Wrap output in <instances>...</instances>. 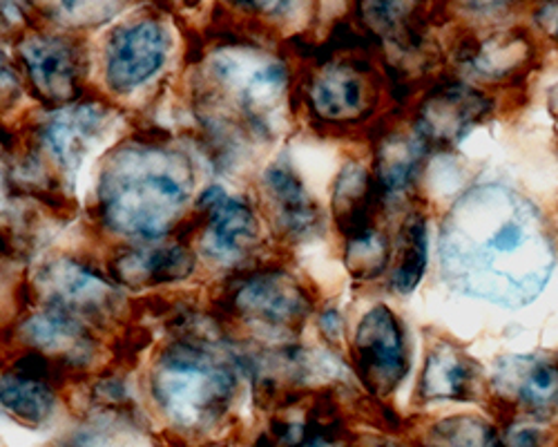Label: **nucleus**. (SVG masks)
Masks as SVG:
<instances>
[{"mask_svg": "<svg viewBox=\"0 0 558 447\" xmlns=\"http://www.w3.org/2000/svg\"><path fill=\"white\" fill-rule=\"evenodd\" d=\"M14 50L25 87L45 108L57 110L85 99L87 50L76 34L27 25L16 34Z\"/></svg>", "mask_w": 558, "mask_h": 447, "instance_id": "8", "label": "nucleus"}, {"mask_svg": "<svg viewBox=\"0 0 558 447\" xmlns=\"http://www.w3.org/2000/svg\"><path fill=\"white\" fill-rule=\"evenodd\" d=\"M146 383L157 414L185 436L217 430L240 396L235 365L195 336L163 345L150 361Z\"/></svg>", "mask_w": 558, "mask_h": 447, "instance_id": "3", "label": "nucleus"}, {"mask_svg": "<svg viewBox=\"0 0 558 447\" xmlns=\"http://www.w3.org/2000/svg\"><path fill=\"white\" fill-rule=\"evenodd\" d=\"M500 440L502 447H547V434L530 419H509Z\"/></svg>", "mask_w": 558, "mask_h": 447, "instance_id": "26", "label": "nucleus"}, {"mask_svg": "<svg viewBox=\"0 0 558 447\" xmlns=\"http://www.w3.org/2000/svg\"><path fill=\"white\" fill-rule=\"evenodd\" d=\"M380 72L353 55L317 61L302 81L306 112L329 128H353L371 121L380 104Z\"/></svg>", "mask_w": 558, "mask_h": 447, "instance_id": "7", "label": "nucleus"}, {"mask_svg": "<svg viewBox=\"0 0 558 447\" xmlns=\"http://www.w3.org/2000/svg\"><path fill=\"white\" fill-rule=\"evenodd\" d=\"M427 153V146L413 128H391L380 134L371 172H374L383 204L389 200H402L415 189Z\"/></svg>", "mask_w": 558, "mask_h": 447, "instance_id": "19", "label": "nucleus"}, {"mask_svg": "<svg viewBox=\"0 0 558 447\" xmlns=\"http://www.w3.org/2000/svg\"><path fill=\"white\" fill-rule=\"evenodd\" d=\"M199 257L183 238L153 242H128L108 262V276L119 287L153 289L189 280L197 271Z\"/></svg>", "mask_w": 558, "mask_h": 447, "instance_id": "15", "label": "nucleus"}, {"mask_svg": "<svg viewBox=\"0 0 558 447\" xmlns=\"http://www.w3.org/2000/svg\"><path fill=\"white\" fill-rule=\"evenodd\" d=\"M12 179H14V170H10V164L3 155V146H0V210L10 206V197H12Z\"/></svg>", "mask_w": 558, "mask_h": 447, "instance_id": "29", "label": "nucleus"}, {"mask_svg": "<svg viewBox=\"0 0 558 447\" xmlns=\"http://www.w3.org/2000/svg\"><path fill=\"white\" fill-rule=\"evenodd\" d=\"M191 155L166 140L130 137L99 161L95 215L99 227L128 242L174 238L197 202Z\"/></svg>", "mask_w": 558, "mask_h": 447, "instance_id": "2", "label": "nucleus"}, {"mask_svg": "<svg viewBox=\"0 0 558 447\" xmlns=\"http://www.w3.org/2000/svg\"><path fill=\"white\" fill-rule=\"evenodd\" d=\"M478 389V367L462 347L451 340H436L427 349L425 365L417 376L415 398L423 406L434 402H468Z\"/></svg>", "mask_w": 558, "mask_h": 447, "instance_id": "18", "label": "nucleus"}, {"mask_svg": "<svg viewBox=\"0 0 558 447\" xmlns=\"http://www.w3.org/2000/svg\"><path fill=\"white\" fill-rule=\"evenodd\" d=\"M534 21L551 40L558 43V3L538 5L534 12Z\"/></svg>", "mask_w": 558, "mask_h": 447, "instance_id": "28", "label": "nucleus"}, {"mask_svg": "<svg viewBox=\"0 0 558 447\" xmlns=\"http://www.w3.org/2000/svg\"><path fill=\"white\" fill-rule=\"evenodd\" d=\"M262 210L270 229L287 242H304L319 233L324 213L289 159H275L262 172Z\"/></svg>", "mask_w": 558, "mask_h": 447, "instance_id": "16", "label": "nucleus"}, {"mask_svg": "<svg viewBox=\"0 0 558 447\" xmlns=\"http://www.w3.org/2000/svg\"><path fill=\"white\" fill-rule=\"evenodd\" d=\"M38 304L57 306L89 327L112 323L123 306L119 285L99 268L78 257L59 255L45 259L29 282Z\"/></svg>", "mask_w": 558, "mask_h": 447, "instance_id": "11", "label": "nucleus"}, {"mask_svg": "<svg viewBox=\"0 0 558 447\" xmlns=\"http://www.w3.org/2000/svg\"><path fill=\"white\" fill-rule=\"evenodd\" d=\"M492 112V97L476 85L451 78L436 83L417 101L411 119L413 132L427 150H449Z\"/></svg>", "mask_w": 558, "mask_h": 447, "instance_id": "13", "label": "nucleus"}, {"mask_svg": "<svg viewBox=\"0 0 558 447\" xmlns=\"http://www.w3.org/2000/svg\"><path fill=\"white\" fill-rule=\"evenodd\" d=\"M63 370L48 358L23 351L0 374V410L23 427H43L59 412V383Z\"/></svg>", "mask_w": 558, "mask_h": 447, "instance_id": "14", "label": "nucleus"}, {"mask_svg": "<svg viewBox=\"0 0 558 447\" xmlns=\"http://www.w3.org/2000/svg\"><path fill=\"white\" fill-rule=\"evenodd\" d=\"M421 447H502L500 432L489 421L476 414H456L432 423Z\"/></svg>", "mask_w": 558, "mask_h": 447, "instance_id": "24", "label": "nucleus"}, {"mask_svg": "<svg viewBox=\"0 0 558 447\" xmlns=\"http://www.w3.org/2000/svg\"><path fill=\"white\" fill-rule=\"evenodd\" d=\"M383 447H409V445H402V443H385Z\"/></svg>", "mask_w": 558, "mask_h": 447, "instance_id": "30", "label": "nucleus"}, {"mask_svg": "<svg viewBox=\"0 0 558 447\" xmlns=\"http://www.w3.org/2000/svg\"><path fill=\"white\" fill-rule=\"evenodd\" d=\"M25 81L21 68L10 59V55L0 48V110H10L21 104L25 95Z\"/></svg>", "mask_w": 558, "mask_h": 447, "instance_id": "25", "label": "nucleus"}, {"mask_svg": "<svg viewBox=\"0 0 558 447\" xmlns=\"http://www.w3.org/2000/svg\"><path fill=\"white\" fill-rule=\"evenodd\" d=\"M202 81L219 108L259 134H268L272 114L291 95L289 63L255 43L217 45L202 65Z\"/></svg>", "mask_w": 558, "mask_h": 447, "instance_id": "5", "label": "nucleus"}, {"mask_svg": "<svg viewBox=\"0 0 558 447\" xmlns=\"http://www.w3.org/2000/svg\"><path fill=\"white\" fill-rule=\"evenodd\" d=\"M223 318L266 338L298 336L315 306L308 287L289 268L262 264L242 268L221 285Z\"/></svg>", "mask_w": 558, "mask_h": 447, "instance_id": "6", "label": "nucleus"}, {"mask_svg": "<svg viewBox=\"0 0 558 447\" xmlns=\"http://www.w3.org/2000/svg\"><path fill=\"white\" fill-rule=\"evenodd\" d=\"M342 259L351 278L360 282H374L391 268L393 240L385 229L371 227L344 240Z\"/></svg>", "mask_w": 558, "mask_h": 447, "instance_id": "23", "label": "nucleus"}, {"mask_svg": "<svg viewBox=\"0 0 558 447\" xmlns=\"http://www.w3.org/2000/svg\"><path fill=\"white\" fill-rule=\"evenodd\" d=\"M532 57V40L525 32H492L458 48V65L478 81H505L523 70Z\"/></svg>", "mask_w": 558, "mask_h": 447, "instance_id": "21", "label": "nucleus"}, {"mask_svg": "<svg viewBox=\"0 0 558 447\" xmlns=\"http://www.w3.org/2000/svg\"><path fill=\"white\" fill-rule=\"evenodd\" d=\"M556 266V242L543 210L519 191L478 184L447 210L440 229L445 280L507 309L534 302Z\"/></svg>", "mask_w": 558, "mask_h": 447, "instance_id": "1", "label": "nucleus"}, {"mask_svg": "<svg viewBox=\"0 0 558 447\" xmlns=\"http://www.w3.org/2000/svg\"><path fill=\"white\" fill-rule=\"evenodd\" d=\"M181 231V238L193 244L199 259L235 266L262 240V219L246 197L213 184L197 195L195 208Z\"/></svg>", "mask_w": 558, "mask_h": 447, "instance_id": "9", "label": "nucleus"}, {"mask_svg": "<svg viewBox=\"0 0 558 447\" xmlns=\"http://www.w3.org/2000/svg\"><path fill=\"white\" fill-rule=\"evenodd\" d=\"M114 108L101 99H81L38 119L23 148L21 172L45 193L63 195L76 186L81 170L108 144Z\"/></svg>", "mask_w": 558, "mask_h": 447, "instance_id": "4", "label": "nucleus"}, {"mask_svg": "<svg viewBox=\"0 0 558 447\" xmlns=\"http://www.w3.org/2000/svg\"><path fill=\"white\" fill-rule=\"evenodd\" d=\"M170 52V25L155 12L136 14L114 25L101 50L106 89L117 99L136 95L166 70Z\"/></svg>", "mask_w": 558, "mask_h": 447, "instance_id": "10", "label": "nucleus"}, {"mask_svg": "<svg viewBox=\"0 0 558 447\" xmlns=\"http://www.w3.org/2000/svg\"><path fill=\"white\" fill-rule=\"evenodd\" d=\"M319 331L324 334V338L331 342H340L342 340V331H344V321L342 313L338 306H324L319 313Z\"/></svg>", "mask_w": 558, "mask_h": 447, "instance_id": "27", "label": "nucleus"}, {"mask_svg": "<svg viewBox=\"0 0 558 447\" xmlns=\"http://www.w3.org/2000/svg\"><path fill=\"white\" fill-rule=\"evenodd\" d=\"M383 206L374 172L357 159L347 161L331 189V215L342 240L378 227L376 219L383 213Z\"/></svg>", "mask_w": 558, "mask_h": 447, "instance_id": "20", "label": "nucleus"}, {"mask_svg": "<svg viewBox=\"0 0 558 447\" xmlns=\"http://www.w3.org/2000/svg\"><path fill=\"white\" fill-rule=\"evenodd\" d=\"M492 385L502 406L523 419L543 421L558 408V363L549 358H507Z\"/></svg>", "mask_w": 558, "mask_h": 447, "instance_id": "17", "label": "nucleus"}, {"mask_svg": "<svg viewBox=\"0 0 558 447\" xmlns=\"http://www.w3.org/2000/svg\"><path fill=\"white\" fill-rule=\"evenodd\" d=\"M429 259V219L421 208H413L400 224L393 259L389 268V289L400 295H409L421 285Z\"/></svg>", "mask_w": 558, "mask_h": 447, "instance_id": "22", "label": "nucleus"}, {"mask_svg": "<svg viewBox=\"0 0 558 447\" xmlns=\"http://www.w3.org/2000/svg\"><path fill=\"white\" fill-rule=\"evenodd\" d=\"M351 367L362 387L376 398L391 396L409 374L407 329L387 304L371 306L351 340Z\"/></svg>", "mask_w": 558, "mask_h": 447, "instance_id": "12", "label": "nucleus"}]
</instances>
